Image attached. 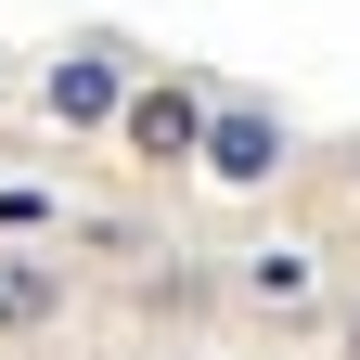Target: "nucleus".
<instances>
[{"label":"nucleus","mask_w":360,"mask_h":360,"mask_svg":"<svg viewBox=\"0 0 360 360\" xmlns=\"http://www.w3.org/2000/svg\"><path fill=\"white\" fill-rule=\"evenodd\" d=\"M245 296H257V309H296V296H309V257H296V245H257V257H245Z\"/></svg>","instance_id":"39448f33"},{"label":"nucleus","mask_w":360,"mask_h":360,"mask_svg":"<svg viewBox=\"0 0 360 360\" xmlns=\"http://www.w3.org/2000/svg\"><path fill=\"white\" fill-rule=\"evenodd\" d=\"M52 309H65V270H52V257H0V335L52 322Z\"/></svg>","instance_id":"20e7f679"},{"label":"nucleus","mask_w":360,"mask_h":360,"mask_svg":"<svg viewBox=\"0 0 360 360\" xmlns=\"http://www.w3.org/2000/svg\"><path fill=\"white\" fill-rule=\"evenodd\" d=\"M347 347H360V322H347Z\"/></svg>","instance_id":"423d86ee"},{"label":"nucleus","mask_w":360,"mask_h":360,"mask_svg":"<svg viewBox=\"0 0 360 360\" xmlns=\"http://www.w3.org/2000/svg\"><path fill=\"white\" fill-rule=\"evenodd\" d=\"M193 155H206L219 180H270V167H283V129H270V116H206Z\"/></svg>","instance_id":"f03ea898"},{"label":"nucleus","mask_w":360,"mask_h":360,"mask_svg":"<svg viewBox=\"0 0 360 360\" xmlns=\"http://www.w3.org/2000/svg\"><path fill=\"white\" fill-rule=\"evenodd\" d=\"M116 129H129V155H193V129H206V103H193V90H129V103H116Z\"/></svg>","instance_id":"f257e3e1"},{"label":"nucleus","mask_w":360,"mask_h":360,"mask_svg":"<svg viewBox=\"0 0 360 360\" xmlns=\"http://www.w3.org/2000/svg\"><path fill=\"white\" fill-rule=\"evenodd\" d=\"M116 103H129V77H116L103 52H65V65H52V116H65V129H103Z\"/></svg>","instance_id":"7ed1b4c3"}]
</instances>
